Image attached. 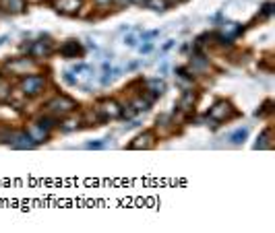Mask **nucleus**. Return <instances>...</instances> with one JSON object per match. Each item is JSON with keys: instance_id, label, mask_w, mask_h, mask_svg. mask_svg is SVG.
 I'll list each match as a JSON object with an SVG mask.
<instances>
[{"instance_id": "nucleus-1", "label": "nucleus", "mask_w": 275, "mask_h": 233, "mask_svg": "<svg viewBox=\"0 0 275 233\" xmlns=\"http://www.w3.org/2000/svg\"><path fill=\"white\" fill-rule=\"evenodd\" d=\"M48 87V77L42 75V73H29V75H23L19 79V91L27 97V99H34L38 95L44 93V89Z\"/></svg>"}, {"instance_id": "nucleus-2", "label": "nucleus", "mask_w": 275, "mask_h": 233, "mask_svg": "<svg viewBox=\"0 0 275 233\" xmlns=\"http://www.w3.org/2000/svg\"><path fill=\"white\" fill-rule=\"evenodd\" d=\"M77 108H79V104L75 102V99H71L69 95H54V97L48 99V102H44L42 112L52 114L56 118H63L71 112H77Z\"/></svg>"}, {"instance_id": "nucleus-3", "label": "nucleus", "mask_w": 275, "mask_h": 233, "mask_svg": "<svg viewBox=\"0 0 275 233\" xmlns=\"http://www.w3.org/2000/svg\"><path fill=\"white\" fill-rule=\"evenodd\" d=\"M36 71V60L32 56H17V58H11L7 60L3 73L11 75V77H23V75H29Z\"/></svg>"}, {"instance_id": "nucleus-4", "label": "nucleus", "mask_w": 275, "mask_h": 233, "mask_svg": "<svg viewBox=\"0 0 275 233\" xmlns=\"http://www.w3.org/2000/svg\"><path fill=\"white\" fill-rule=\"evenodd\" d=\"M207 116H209L213 122L222 124V122H228V120H232V118L236 116V110H234V106H232V102H230V99H218V102H216V104H213V106L209 108Z\"/></svg>"}, {"instance_id": "nucleus-5", "label": "nucleus", "mask_w": 275, "mask_h": 233, "mask_svg": "<svg viewBox=\"0 0 275 233\" xmlns=\"http://www.w3.org/2000/svg\"><path fill=\"white\" fill-rule=\"evenodd\" d=\"M54 52H56L54 42L48 36H44L42 40H38V42H34L32 46H29V56H32L34 60H48Z\"/></svg>"}, {"instance_id": "nucleus-6", "label": "nucleus", "mask_w": 275, "mask_h": 233, "mask_svg": "<svg viewBox=\"0 0 275 233\" xmlns=\"http://www.w3.org/2000/svg\"><path fill=\"white\" fill-rule=\"evenodd\" d=\"M98 112H100V116L108 122V120H116V118H120V110H122V106H120V102H116V99H112V97H102L100 102H98V108H96Z\"/></svg>"}, {"instance_id": "nucleus-7", "label": "nucleus", "mask_w": 275, "mask_h": 233, "mask_svg": "<svg viewBox=\"0 0 275 233\" xmlns=\"http://www.w3.org/2000/svg\"><path fill=\"white\" fill-rule=\"evenodd\" d=\"M52 9L60 15H79L83 9V0H52Z\"/></svg>"}, {"instance_id": "nucleus-8", "label": "nucleus", "mask_w": 275, "mask_h": 233, "mask_svg": "<svg viewBox=\"0 0 275 233\" xmlns=\"http://www.w3.org/2000/svg\"><path fill=\"white\" fill-rule=\"evenodd\" d=\"M189 71L193 75H207L211 71V62L203 52H195L191 58V64H189Z\"/></svg>"}, {"instance_id": "nucleus-9", "label": "nucleus", "mask_w": 275, "mask_h": 233, "mask_svg": "<svg viewBox=\"0 0 275 233\" xmlns=\"http://www.w3.org/2000/svg\"><path fill=\"white\" fill-rule=\"evenodd\" d=\"M25 132H27L29 139H32L36 145H42V143H48V141H50V130L42 128L36 120H34V122H29V124L25 126Z\"/></svg>"}, {"instance_id": "nucleus-10", "label": "nucleus", "mask_w": 275, "mask_h": 233, "mask_svg": "<svg viewBox=\"0 0 275 233\" xmlns=\"http://www.w3.org/2000/svg\"><path fill=\"white\" fill-rule=\"evenodd\" d=\"M9 145L13 149H36V143L29 139L25 128H15L13 130V137H11V143Z\"/></svg>"}, {"instance_id": "nucleus-11", "label": "nucleus", "mask_w": 275, "mask_h": 233, "mask_svg": "<svg viewBox=\"0 0 275 233\" xmlns=\"http://www.w3.org/2000/svg\"><path fill=\"white\" fill-rule=\"evenodd\" d=\"M156 132H151V130H145L141 132L139 137H135L131 143H129V149H154L156 147Z\"/></svg>"}, {"instance_id": "nucleus-12", "label": "nucleus", "mask_w": 275, "mask_h": 233, "mask_svg": "<svg viewBox=\"0 0 275 233\" xmlns=\"http://www.w3.org/2000/svg\"><path fill=\"white\" fill-rule=\"evenodd\" d=\"M58 52H60V56H65V58H81V56H85V48L77 40H67L63 46L58 48Z\"/></svg>"}, {"instance_id": "nucleus-13", "label": "nucleus", "mask_w": 275, "mask_h": 233, "mask_svg": "<svg viewBox=\"0 0 275 233\" xmlns=\"http://www.w3.org/2000/svg\"><path fill=\"white\" fill-rule=\"evenodd\" d=\"M58 128L63 132H73V130H79L83 128V120H81V114H67L63 118H58Z\"/></svg>"}, {"instance_id": "nucleus-14", "label": "nucleus", "mask_w": 275, "mask_h": 233, "mask_svg": "<svg viewBox=\"0 0 275 233\" xmlns=\"http://www.w3.org/2000/svg\"><path fill=\"white\" fill-rule=\"evenodd\" d=\"M0 11L7 15H23L27 13V0H0Z\"/></svg>"}, {"instance_id": "nucleus-15", "label": "nucleus", "mask_w": 275, "mask_h": 233, "mask_svg": "<svg viewBox=\"0 0 275 233\" xmlns=\"http://www.w3.org/2000/svg\"><path fill=\"white\" fill-rule=\"evenodd\" d=\"M69 73L77 79V83H85V81L91 79V75H94V69H91V64H87V62H79V64L71 66Z\"/></svg>"}, {"instance_id": "nucleus-16", "label": "nucleus", "mask_w": 275, "mask_h": 233, "mask_svg": "<svg viewBox=\"0 0 275 233\" xmlns=\"http://www.w3.org/2000/svg\"><path fill=\"white\" fill-rule=\"evenodd\" d=\"M195 104H197V93L193 89H185V95L180 97V102L176 104V108L180 112H185V114H191L193 108H195Z\"/></svg>"}, {"instance_id": "nucleus-17", "label": "nucleus", "mask_w": 275, "mask_h": 233, "mask_svg": "<svg viewBox=\"0 0 275 233\" xmlns=\"http://www.w3.org/2000/svg\"><path fill=\"white\" fill-rule=\"evenodd\" d=\"M143 89H145V93H149L154 99H158V97H162L166 93V83L162 79H149V81H145Z\"/></svg>"}, {"instance_id": "nucleus-18", "label": "nucleus", "mask_w": 275, "mask_h": 233, "mask_svg": "<svg viewBox=\"0 0 275 233\" xmlns=\"http://www.w3.org/2000/svg\"><path fill=\"white\" fill-rule=\"evenodd\" d=\"M81 120H83V126H98V124H104L106 120L100 116L98 110H89L85 114H81Z\"/></svg>"}, {"instance_id": "nucleus-19", "label": "nucleus", "mask_w": 275, "mask_h": 233, "mask_svg": "<svg viewBox=\"0 0 275 233\" xmlns=\"http://www.w3.org/2000/svg\"><path fill=\"white\" fill-rule=\"evenodd\" d=\"M11 93H13L11 81H7V79L0 77V104H7L9 99H11Z\"/></svg>"}, {"instance_id": "nucleus-20", "label": "nucleus", "mask_w": 275, "mask_h": 233, "mask_svg": "<svg viewBox=\"0 0 275 233\" xmlns=\"http://www.w3.org/2000/svg\"><path fill=\"white\" fill-rule=\"evenodd\" d=\"M143 7H147V9H151V11H156V13H164V11H168L172 5L168 3V0H145V5Z\"/></svg>"}, {"instance_id": "nucleus-21", "label": "nucleus", "mask_w": 275, "mask_h": 233, "mask_svg": "<svg viewBox=\"0 0 275 233\" xmlns=\"http://www.w3.org/2000/svg\"><path fill=\"white\" fill-rule=\"evenodd\" d=\"M13 126L11 124H0V145H9L13 137Z\"/></svg>"}, {"instance_id": "nucleus-22", "label": "nucleus", "mask_w": 275, "mask_h": 233, "mask_svg": "<svg viewBox=\"0 0 275 233\" xmlns=\"http://www.w3.org/2000/svg\"><path fill=\"white\" fill-rule=\"evenodd\" d=\"M247 139H249V128H238L234 135L230 137V143H232V145H242Z\"/></svg>"}, {"instance_id": "nucleus-23", "label": "nucleus", "mask_w": 275, "mask_h": 233, "mask_svg": "<svg viewBox=\"0 0 275 233\" xmlns=\"http://www.w3.org/2000/svg\"><path fill=\"white\" fill-rule=\"evenodd\" d=\"M269 137H271V128H265V130L261 132V137L257 139V147H255V149H269V147H271Z\"/></svg>"}, {"instance_id": "nucleus-24", "label": "nucleus", "mask_w": 275, "mask_h": 233, "mask_svg": "<svg viewBox=\"0 0 275 233\" xmlns=\"http://www.w3.org/2000/svg\"><path fill=\"white\" fill-rule=\"evenodd\" d=\"M98 11H110L114 7V0H91Z\"/></svg>"}, {"instance_id": "nucleus-25", "label": "nucleus", "mask_w": 275, "mask_h": 233, "mask_svg": "<svg viewBox=\"0 0 275 233\" xmlns=\"http://www.w3.org/2000/svg\"><path fill=\"white\" fill-rule=\"evenodd\" d=\"M151 52H154V44H151V42H145V44L139 46V54H141V56H147V54H151Z\"/></svg>"}, {"instance_id": "nucleus-26", "label": "nucleus", "mask_w": 275, "mask_h": 233, "mask_svg": "<svg viewBox=\"0 0 275 233\" xmlns=\"http://www.w3.org/2000/svg\"><path fill=\"white\" fill-rule=\"evenodd\" d=\"M104 145H106L104 141H91V143L85 145V149H96V151H100V149H106Z\"/></svg>"}, {"instance_id": "nucleus-27", "label": "nucleus", "mask_w": 275, "mask_h": 233, "mask_svg": "<svg viewBox=\"0 0 275 233\" xmlns=\"http://www.w3.org/2000/svg\"><path fill=\"white\" fill-rule=\"evenodd\" d=\"M271 108H273V99H267L265 106H263L261 110H257V116H265V112H269Z\"/></svg>"}, {"instance_id": "nucleus-28", "label": "nucleus", "mask_w": 275, "mask_h": 233, "mask_svg": "<svg viewBox=\"0 0 275 233\" xmlns=\"http://www.w3.org/2000/svg\"><path fill=\"white\" fill-rule=\"evenodd\" d=\"M131 5H133L131 0H114V7H118V9H127Z\"/></svg>"}, {"instance_id": "nucleus-29", "label": "nucleus", "mask_w": 275, "mask_h": 233, "mask_svg": "<svg viewBox=\"0 0 275 233\" xmlns=\"http://www.w3.org/2000/svg\"><path fill=\"white\" fill-rule=\"evenodd\" d=\"M156 36H160V31H158V29H154V31H149V33H147V36H141V38H143L145 42H151V40H154Z\"/></svg>"}, {"instance_id": "nucleus-30", "label": "nucleus", "mask_w": 275, "mask_h": 233, "mask_svg": "<svg viewBox=\"0 0 275 233\" xmlns=\"http://www.w3.org/2000/svg\"><path fill=\"white\" fill-rule=\"evenodd\" d=\"M271 13H273V5L267 3V5L263 7V13H261V15H263V17H271Z\"/></svg>"}, {"instance_id": "nucleus-31", "label": "nucleus", "mask_w": 275, "mask_h": 233, "mask_svg": "<svg viewBox=\"0 0 275 233\" xmlns=\"http://www.w3.org/2000/svg\"><path fill=\"white\" fill-rule=\"evenodd\" d=\"M65 83H67V85H77V79H75L71 73H65Z\"/></svg>"}, {"instance_id": "nucleus-32", "label": "nucleus", "mask_w": 275, "mask_h": 233, "mask_svg": "<svg viewBox=\"0 0 275 233\" xmlns=\"http://www.w3.org/2000/svg\"><path fill=\"white\" fill-rule=\"evenodd\" d=\"M174 44H176V42H174V40H170V42H166V44H164V48H162V52H170V50H172V46H174Z\"/></svg>"}, {"instance_id": "nucleus-33", "label": "nucleus", "mask_w": 275, "mask_h": 233, "mask_svg": "<svg viewBox=\"0 0 275 233\" xmlns=\"http://www.w3.org/2000/svg\"><path fill=\"white\" fill-rule=\"evenodd\" d=\"M137 69H139V62L135 60V62H131V66H129V69H127V71H137Z\"/></svg>"}, {"instance_id": "nucleus-34", "label": "nucleus", "mask_w": 275, "mask_h": 233, "mask_svg": "<svg viewBox=\"0 0 275 233\" xmlns=\"http://www.w3.org/2000/svg\"><path fill=\"white\" fill-rule=\"evenodd\" d=\"M135 42H137V38H135V36H131V38L127 40V44H129V46H135Z\"/></svg>"}, {"instance_id": "nucleus-35", "label": "nucleus", "mask_w": 275, "mask_h": 233, "mask_svg": "<svg viewBox=\"0 0 275 233\" xmlns=\"http://www.w3.org/2000/svg\"><path fill=\"white\" fill-rule=\"evenodd\" d=\"M131 3H133V5H139V7H143V5H145V0H131Z\"/></svg>"}, {"instance_id": "nucleus-36", "label": "nucleus", "mask_w": 275, "mask_h": 233, "mask_svg": "<svg viewBox=\"0 0 275 233\" xmlns=\"http://www.w3.org/2000/svg\"><path fill=\"white\" fill-rule=\"evenodd\" d=\"M168 3H170V5H174V3H176V0H168Z\"/></svg>"}]
</instances>
